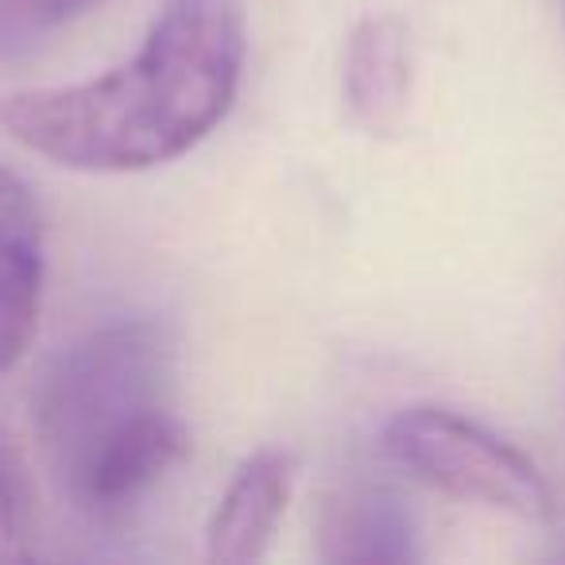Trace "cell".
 Here are the masks:
<instances>
[{
	"instance_id": "obj_1",
	"label": "cell",
	"mask_w": 565,
	"mask_h": 565,
	"mask_svg": "<svg viewBox=\"0 0 565 565\" xmlns=\"http://www.w3.org/2000/svg\"><path fill=\"white\" fill-rule=\"evenodd\" d=\"M244 51L241 0H167L128 63L4 97L0 125L66 171H151L194 151L228 117Z\"/></svg>"
},
{
	"instance_id": "obj_2",
	"label": "cell",
	"mask_w": 565,
	"mask_h": 565,
	"mask_svg": "<svg viewBox=\"0 0 565 565\" xmlns=\"http://www.w3.org/2000/svg\"><path fill=\"white\" fill-rule=\"evenodd\" d=\"M32 426L66 500L102 523L125 519L190 454L167 330L120 318L63 345L32 387Z\"/></svg>"
},
{
	"instance_id": "obj_3",
	"label": "cell",
	"mask_w": 565,
	"mask_h": 565,
	"mask_svg": "<svg viewBox=\"0 0 565 565\" xmlns=\"http://www.w3.org/2000/svg\"><path fill=\"white\" fill-rule=\"evenodd\" d=\"M384 454L441 495L503 511L523 523H550L557 511L546 472L508 438L461 411L403 407L384 426Z\"/></svg>"
},
{
	"instance_id": "obj_4",
	"label": "cell",
	"mask_w": 565,
	"mask_h": 565,
	"mask_svg": "<svg viewBox=\"0 0 565 565\" xmlns=\"http://www.w3.org/2000/svg\"><path fill=\"white\" fill-rule=\"evenodd\" d=\"M415 82L411 28L395 12H372L349 32L341 55V102L361 132L392 136L403 125Z\"/></svg>"
},
{
	"instance_id": "obj_5",
	"label": "cell",
	"mask_w": 565,
	"mask_h": 565,
	"mask_svg": "<svg viewBox=\"0 0 565 565\" xmlns=\"http://www.w3.org/2000/svg\"><path fill=\"white\" fill-rule=\"evenodd\" d=\"M295 492V457L287 449H256L228 480L205 526V554L221 565L259 562L279 531Z\"/></svg>"
},
{
	"instance_id": "obj_6",
	"label": "cell",
	"mask_w": 565,
	"mask_h": 565,
	"mask_svg": "<svg viewBox=\"0 0 565 565\" xmlns=\"http://www.w3.org/2000/svg\"><path fill=\"white\" fill-rule=\"evenodd\" d=\"M322 539L326 562L399 565L423 557L415 519L403 508L399 495L384 492V488H361V492H345L338 503H330Z\"/></svg>"
},
{
	"instance_id": "obj_7",
	"label": "cell",
	"mask_w": 565,
	"mask_h": 565,
	"mask_svg": "<svg viewBox=\"0 0 565 565\" xmlns=\"http://www.w3.org/2000/svg\"><path fill=\"white\" fill-rule=\"evenodd\" d=\"M43 302V221H0V372L28 353Z\"/></svg>"
},
{
	"instance_id": "obj_8",
	"label": "cell",
	"mask_w": 565,
	"mask_h": 565,
	"mask_svg": "<svg viewBox=\"0 0 565 565\" xmlns=\"http://www.w3.org/2000/svg\"><path fill=\"white\" fill-rule=\"evenodd\" d=\"M105 0H0V58H17L47 43Z\"/></svg>"
},
{
	"instance_id": "obj_9",
	"label": "cell",
	"mask_w": 565,
	"mask_h": 565,
	"mask_svg": "<svg viewBox=\"0 0 565 565\" xmlns=\"http://www.w3.org/2000/svg\"><path fill=\"white\" fill-rule=\"evenodd\" d=\"M32 480L20 461L17 446L0 434V565L28 562L32 550Z\"/></svg>"
},
{
	"instance_id": "obj_10",
	"label": "cell",
	"mask_w": 565,
	"mask_h": 565,
	"mask_svg": "<svg viewBox=\"0 0 565 565\" xmlns=\"http://www.w3.org/2000/svg\"><path fill=\"white\" fill-rule=\"evenodd\" d=\"M32 217H40V205H35L32 190L9 167H0V221H32Z\"/></svg>"
},
{
	"instance_id": "obj_11",
	"label": "cell",
	"mask_w": 565,
	"mask_h": 565,
	"mask_svg": "<svg viewBox=\"0 0 565 565\" xmlns=\"http://www.w3.org/2000/svg\"><path fill=\"white\" fill-rule=\"evenodd\" d=\"M562 12H565V0H562Z\"/></svg>"
}]
</instances>
